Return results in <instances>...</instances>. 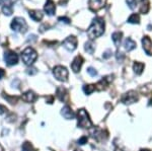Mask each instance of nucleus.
I'll return each mask as SVG.
<instances>
[{
    "instance_id": "obj_1",
    "label": "nucleus",
    "mask_w": 152,
    "mask_h": 151,
    "mask_svg": "<svg viewBox=\"0 0 152 151\" xmlns=\"http://www.w3.org/2000/svg\"><path fill=\"white\" fill-rule=\"evenodd\" d=\"M104 20L102 18H95L92 20L89 28L87 31V36L90 40H94L96 38H99L104 33Z\"/></svg>"
},
{
    "instance_id": "obj_2",
    "label": "nucleus",
    "mask_w": 152,
    "mask_h": 151,
    "mask_svg": "<svg viewBox=\"0 0 152 151\" xmlns=\"http://www.w3.org/2000/svg\"><path fill=\"white\" fill-rule=\"evenodd\" d=\"M77 119H78V127L83 129H88L92 127V122L90 120L89 115H88L87 111L84 109H78L77 113Z\"/></svg>"
},
{
    "instance_id": "obj_3",
    "label": "nucleus",
    "mask_w": 152,
    "mask_h": 151,
    "mask_svg": "<svg viewBox=\"0 0 152 151\" xmlns=\"http://www.w3.org/2000/svg\"><path fill=\"white\" fill-rule=\"evenodd\" d=\"M37 58H38V54H37L36 51L31 47H28L23 53H21V59H23L24 64L28 65V66L34 64V62L37 60Z\"/></svg>"
},
{
    "instance_id": "obj_4",
    "label": "nucleus",
    "mask_w": 152,
    "mask_h": 151,
    "mask_svg": "<svg viewBox=\"0 0 152 151\" xmlns=\"http://www.w3.org/2000/svg\"><path fill=\"white\" fill-rule=\"evenodd\" d=\"M11 28L14 31H18V33L24 34L28 31V24H26V20L23 18H15L11 21L10 24Z\"/></svg>"
},
{
    "instance_id": "obj_5",
    "label": "nucleus",
    "mask_w": 152,
    "mask_h": 151,
    "mask_svg": "<svg viewBox=\"0 0 152 151\" xmlns=\"http://www.w3.org/2000/svg\"><path fill=\"white\" fill-rule=\"evenodd\" d=\"M129 7L131 9H135L136 6L138 5V3H140V9L139 11L143 14H146L149 10V1L148 0H127Z\"/></svg>"
},
{
    "instance_id": "obj_6",
    "label": "nucleus",
    "mask_w": 152,
    "mask_h": 151,
    "mask_svg": "<svg viewBox=\"0 0 152 151\" xmlns=\"http://www.w3.org/2000/svg\"><path fill=\"white\" fill-rule=\"evenodd\" d=\"M53 74L54 76L56 77V79L59 80V81H67V78H68V70L66 69V67L64 66H58L54 67L53 69Z\"/></svg>"
},
{
    "instance_id": "obj_7",
    "label": "nucleus",
    "mask_w": 152,
    "mask_h": 151,
    "mask_svg": "<svg viewBox=\"0 0 152 151\" xmlns=\"http://www.w3.org/2000/svg\"><path fill=\"white\" fill-rule=\"evenodd\" d=\"M138 99H139V94L135 90H130L128 92H126V93L122 96L121 101H122V103L125 104H134V103H136V101H138Z\"/></svg>"
},
{
    "instance_id": "obj_8",
    "label": "nucleus",
    "mask_w": 152,
    "mask_h": 151,
    "mask_svg": "<svg viewBox=\"0 0 152 151\" xmlns=\"http://www.w3.org/2000/svg\"><path fill=\"white\" fill-rule=\"evenodd\" d=\"M114 80V75H107V76L104 77L102 79H100L96 84H95V89L99 91L105 90L107 88L111 82Z\"/></svg>"
},
{
    "instance_id": "obj_9",
    "label": "nucleus",
    "mask_w": 152,
    "mask_h": 151,
    "mask_svg": "<svg viewBox=\"0 0 152 151\" xmlns=\"http://www.w3.org/2000/svg\"><path fill=\"white\" fill-rule=\"evenodd\" d=\"M4 61L7 65L12 66V65H16L18 62V56L13 51H7L4 54Z\"/></svg>"
},
{
    "instance_id": "obj_10",
    "label": "nucleus",
    "mask_w": 152,
    "mask_h": 151,
    "mask_svg": "<svg viewBox=\"0 0 152 151\" xmlns=\"http://www.w3.org/2000/svg\"><path fill=\"white\" fill-rule=\"evenodd\" d=\"M63 47H64L66 50H68L69 52H72L74 51L76 47H77V39L75 38L74 36H70L68 38H66L63 42Z\"/></svg>"
},
{
    "instance_id": "obj_11",
    "label": "nucleus",
    "mask_w": 152,
    "mask_h": 151,
    "mask_svg": "<svg viewBox=\"0 0 152 151\" xmlns=\"http://www.w3.org/2000/svg\"><path fill=\"white\" fill-rule=\"evenodd\" d=\"M104 3L105 0H89L88 1V6H89V9L91 11L96 12L104 6Z\"/></svg>"
},
{
    "instance_id": "obj_12",
    "label": "nucleus",
    "mask_w": 152,
    "mask_h": 151,
    "mask_svg": "<svg viewBox=\"0 0 152 151\" xmlns=\"http://www.w3.org/2000/svg\"><path fill=\"white\" fill-rule=\"evenodd\" d=\"M83 62H84V59L82 58V56H80V55L76 56L74 58V60H73V62L71 63V68H72L73 72H75V73L79 72L80 69H81Z\"/></svg>"
},
{
    "instance_id": "obj_13",
    "label": "nucleus",
    "mask_w": 152,
    "mask_h": 151,
    "mask_svg": "<svg viewBox=\"0 0 152 151\" xmlns=\"http://www.w3.org/2000/svg\"><path fill=\"white\" fill-rule=\"evenodd\" d=\"M142 45H143V49L146 52L147 55H152V41L149 36H144L142 39Z\"/></svg>"
},
{
    "instance_id": "obj_14",
    "label": "nucleus",
    "mask_w": 152,
    "mask_h": 151,
    "mask_svg": "<svg viewBox=\"0 0 152 151\" xmlns=\"http://www.w3.org/2000/svg\"><path fill=\"white\" fill-rule=\"evenodd\" d=\"M61 115H62L66 120H72L75 119V113L72 111V109L69 106H65L61 111Z\"/></svg>"
},
{
    "instance_id": "obj_15",
    "label": "nucleus",
    "mask_w": 152,
    "mask_h": 151,
    "mask_svg": "<svg viewBox=\"0 0 152 151\" xmlns=\"http://www.w3.org/2000/svg\"><path fill=\"white\" fill-rule=\"evenodd\" d=\"M56 96H57L58 99L60 101H67V97H68V91L65 87L60 86L57 88L56 90Z\"/></svg>"
},
{
    "instance_id": "obj_16",
    "label": "nucleus",
    "mask_w": 152,
    "mask_h": 151,
    "mask_svg": "<svg viewBox=\"0 0 152 151\" xmlns=\"http://www.w3.org/2000/svg\"><path fill=\"white\" fill-rule=\"evenodd\" d=\"M21 97H23V101H24L26 103H29V104L36 101V99L38 98L37 94L34 91H31V90H28V91L24 92Z\"/></svg>"
},
{
    "instance_id": "obj_17",
    "label": "nucleus",
    "mask_w": 152,
    "mask_h": 151,
    "mask_svg": "<svg viewBox=\"0 0 152 151\" xmlns=\"http://www.w3.org/2000/svg\"><path fill=\"white\" fill-rule=\"evenodd\" d=\"M44 9H45V11L47 12V14H49V15L55 14L56 6H55V3H54L53 0H47L45 6H44Z\"/></svg>"
},
{
    "instance_id": "obj_18",
    "label": "nucleus",
    "mask_w": 152,
    "mask_h": 151,
    "mask_svg": "<svg viewBox=\"0 0 152 151\" xmlns=\"http://www.w3.org/2000/svg\"><path fill=\"white\" fill-rule=\"evenodd\" d=\"M29 18H33L35 21H40L43 18V13L40 10H29Z\"/></svg>"
},
{
    "instance_id": "obj_19",
    "label": "nucleus",
    "mask_w": 152,
    "mask_h": 151,
    "mask_svg": "<svg viewBox=\"0 0 152 151\" xmlns=\"http://www.w3.org/2000/svg\"><path fill=\"white\" fill-rule=\"evenodd\" d=\"M122 36H123V33L122 31H116V33H114L112 35V40L117 47H119V45L121 44Z\"/></svg>"
},
{
    "instance_id": "obj_20",
    "label": "nucleus",
    "mask_w": 152,
    "mask_h": 151,
    "mask_svg": "<svg viewBox=\"0 0 152 151\" xmlns=\"http://www.w3.org/2000/svg\"><path fill=\"white\" fill-rule=\"evenodd\" d=\"M124 47L128 52H130V51L134 50V49L136 48V43H135L133 40H131L130 38H127L124 42Z\"/></svg>"
},
{
    "instance_id": "obj_21",
    "label": "nucleus",
    "mask_w": 152,
    "mask_h": 151,
    "mask_svg": "<svg viewBox=\"0 0 152 151\" xmlns=\"http://www.w3.org/2000/svg\"><path fill=\"white\" fill-rule=\"evenodd\" d=\"M144 67H145V65H144L143 63H141V62H135L133 64L134 72L136 73V74H138V75H140L141 73L143 72Z\"/></svg>"
},
{
    "instance_id": "obj_22",
    "label": "nucleus",
    "mask_w": 152,
    "mask_h": 151,
    "mask_svg": "<svg viewBox=\"0 0 152 151\" xmlns=\"http://www.w3.org/2000/svg\"><path fill=\"white\" fill-rule=\"evenodd\" d=\"M85 51H86L87 53H89V54H94V51H95V46L94 44L91 42V41H89V42H87L85 44Z\"/></svg>"
},
{
    "instance_id": "obj_23",
    "label": "nucleus",
    "mask_w": 152,
    "mask_h": 151,
    "mask_svg": "<svg viewBox=\"0 0 152 151\" xmlns=\"http://www.w3.org/2000/svg\"><path fill=\"white\" fill-rule=\"evenodd\" d=\"M95 90V84H87L83 86V91L85 94H91Z\"/></svg>"
},
{
    "instance_id": "obj_24",
    "label": "nucleus",
    "mask_w": 152,
    "mask_h": 151,
    "mask_svg": "<svg viewBox=\"0 0 152 151\" xmlns=\"http://www.w3.org/2000/svg\"><path fill=\"white\" fill-rule=\"evenodd\" d=\"M128 23L138 24L139 23H140V16H139V14H137V13L132 14V15L128 18Z\"/></svg>"
},
{
    "instance_id": "obj_25",
    "label": "nucleus",
    "mask_w": 152,
    "mask_h": 151,
    "mask_svg": "<svg viewBox=\"0 0 152 151\" xmlns=\"http://www.w3.org/2000/svg\"><path fill=\"white\" fill-rule=\"evenodd\" d=\"M3 97L6 99L7 101H8L9 104H16L18 101V96H8V94L3 93Z\"/></svg>"
},
{
    "instance_id": "obj_26",
    "label": "nucleus",
    "mask_w": 152,
    "mask_h": 151,
    "mask_svg": "<svg viewBox=\"0 0 152 151\" xmlns=\"http://www.w3.org/2000/svg\"><path fill=\"white\" fill-rule=\"evenodd\" d=\"M2 12H3V13L5 14V15H7V16L11 15L12 12H13L11 5H9V4H5V5L2 7Z\"/></svg>"
},
{
    "instance_id": "obj_27",
    "label": "nucleus",
    "mask_w": 152,
    "mask_h": 151,
    "mask_svg": "<svg viewBox=\"0 0 152 151\" xmlns=\"http://www.w3.org/2000/svg\"><path fill=\"white\" fill-rule=\"evenodd\" d=\"M21 148H23V151H35V149H34V146L31 145V143H29V142H24Z\"/></svg>"
},
{
    "instance_id": "obj_28",
    "label": "nucleus",
    "mask_w": 152,
    "mask_h": 151,
    "mask_svg": "<svg viewBox=\"0 0 152 151\" xmlns=\"http://www.w3.org/2000/svg\"><path fill=\"white\" fill-rule=\"evenodd\" d=\"M87 72H88V74L90 75V76H92V77H94V76H96L97 75V71L94 69V68H92V67H89L87 69Z\"/></svg>"
},
{
    "instance_id": "obj_29",
    "label": "nucleus",
    "mask_w": 152,
    "mask_h": 151,
    "mask_svg": "<svg viewBox=\"0 0 152 151\" xmlns=\"http://www.w3.org/2000/svg\"><path fill=\"white\" fill-rule=\"evenodd\" d=\"M87 140H88V138H87V136H82L80 139H78V144L79 145H84L85 143H87Z\"/></svg>"
},
{
    "instance_id": "obj_30",
    "label": "nucleus",
    "mask_w": 152,
    "mask_h": 151,
    "mask_svg": "<svg viewBox=\"0 0 152 151\" xmlns=\"http://www.w3.org/2000/svg\"><path fill=\"white\" fill-rule=\"evenodd\" d=\"M58 20L62 21V23H70V19L68 18H66V16H60V18H58Z\"/></svg>"
},
{
    "instance_id": "obj_31",
    "label": "nucleus",
    "mask_w": 152,
    "mask_h": 151,
    "mask_svg": "<svg viewBox=\"0 0 152 151\" xmlns=\"http://www.w3.org/2000/svg\"><path fill=\"white\" fill-rule=\"evenodd\" d=\"M7 112V109L6 107H4L3 104H0V115H3Z\"/></svg>"
},
{
    "instance_id": "obj_32",
    "label": "nucleus",
    "mask_w": 152,
    "mask_h": 151,
    "mask_svg": "<svg viewBox=\"0 0 152 151\" xmlns=\"http://www.w3.org/2000/svg\"><path fill=\"white\" fill-rule=\"evenodd\" d=\"M26 72H28V74H29V75H34V74H36L38 71H37L36 68H29V69H28V71Z\"/></svg>"
},
{
    "instance_id": "obj_33",
    "label": "nucleus",
    "mask_w": 152,
    "mask_h": 151,
    "mask_svg": "<svg viewBox=\"0 0 152 151\" xmlns=\"http://www.w3.org/2000/svg\"><path fill=\"white\" fill-rule=\"evenodd\" d=\"M111 54H112V51H111V50H109V51H107V52L104 53V56H102V57H104V58H105V59H107V58H109L110 56H111Z\"/></svg>"
},
{
    "instance_id": "obj_34",
    "label": "nucleus",
    "mask_w": 152,
    "mask_h": 151,
    "mask_svg": "<svg viewBox=\"0 0 152 151\" xmlns=\"http://www.w3.org/2000/svg\"><path fill=\"white\" fill-rule=\"evenodd\" d=\"M4 75H5V71H4L2 68H0V79H2L4 77Z\"/></svg>"
},
{
    "instance_id": "obj_35",
    "label": "nucleus",
    "mask_w": 152,
    "mask_h": 151,
    "mask_svg": "<svg viewBox=\"0 0 152 151\" xmlns=\"http://www.w3.org/2000/svg\"><path fill=\"white\" fill-rule=\"evenodd\" d=\"M53 99H54V97L51 96H49V97H47V98H46V101H47V103L48 104H52L53 103Z\"/></svg>"
},
{
    "instance_id": "obj_36",
    "label": "nucleus",
    "mask_w": 152,
    "mask_h": 151,
    "mask_svg": "<svg viewBox=\"0 0 152 151\" xmlns=\"http://www.w3.org/2000/svg\"><path fill=\"white\" fill-rule=\"evenodd\" d=\"M67 1H68V0H60V1H59V3L64 5V4H66V2H67Z\"/></svg>"
},
{
    "instance_id": "obj_37",
    "label": "nucleus",
    "mask_w": 152,
    "mask_h": 151,
    "mask_svg": "<svg viewBox=\"0 0 152 151\" xmlns=\"http://www.w3.org/2000/svg\"><path fill=\"white\" fill-rule=\"evenodd\" d=\"M0 151H4V149H3V147H2L1 145H0Z\"/></svg>"
},
{
    "instance_id": "obj_38",
    "label": "nucleus",
    "mask_w": 152,
    "mask_h": 151,
    "mask_svg": "<svg viewBox=\"0 0 152 151\" xmlns=\"http://www.w3.org/2000/svg\"><path fill=\"white\" fill-rule=\"evenodd\" d=\"M140 151H150V150H149V149H141Z\"/></svg>"
},
{
    "instance_id": "obj_39",
    "label": "nucleus",
    "mask_w": 152,
    "mask_h": 151,
    "mask_svg": "<svg viewBox=\"0 0 152 151\" xmlns=\"http://www.w3.org/2000/svg\"><path fill=\"white\" fill-rule=\"evenodd\" d=\"M74 151H82V150L81 149H75Z\"/></svg>"
},
{
    "instance_id": "obj_40",
    "label": "nucleus",
    "mask_w": 152,
    "mask_h": 151,
    "mask_svg": "<svg viewBox=\"0 0 152 151\" xmlns=\"http://www.w3.org/2000/svg\"><path fill=\"white\" fill-rule=\"evenodd\" d=\"M2 3V0H0V4H1Z\"/></svg>"
}]
</instances>
